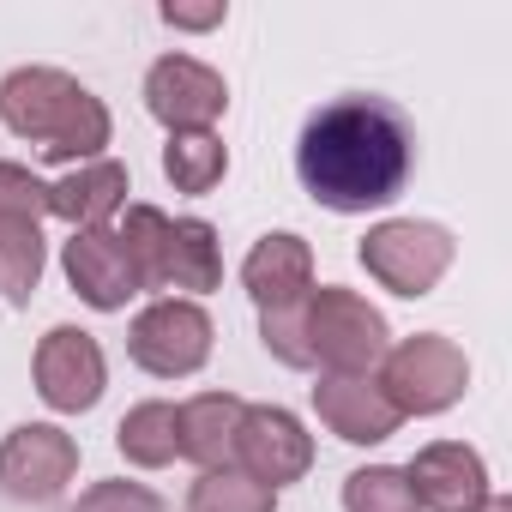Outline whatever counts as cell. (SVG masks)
<instances>
[{"instance_id":"6da1fadb","label":"cell","mask_w":512,"mask_h":512,"mask_svg":"<svg viewBox=\"0 0 512 512\" xmlns=\"http://www.w3.org/2000/svg\"><path fill=\"white\" fill-rule=\"evenodd\" d=\"M416 169V127L386 97H338L308 115L296 175L326 211H374L404 193Z\"/></svg>"},{"instance_id":"7a4b0ae2","label":"cell","mask_w":512,"mask_h":512,"mask_svg":"<svg viewBox=\"0 0 512 512\" xmlns=\"http://www.w3.org/2000/svg\"><path fill=\"white\" fill-rule=\"evenodd\" d=\"M0 121L49 163H97L109 145V109L61 67H13L0 79Z\"/></svg>"},{"instance_id":"3957f363","label":"cell","mask_w":512,"mask_h":512,"mask_svg":"<svg viewBox=\"0 0 512 512\" xmlns=\"http://www.w3.org/2000/svg\"><path fill=\"white\" fill-rule=\"evenodd\" d=\"M139 290H217L223 284V253L217 229L205 217H163L157 205H127V223L115 229Z\"/></svg>"},{"instance_id":"277c9868","label":"cell","mask_w":512,"mask_h":512,"mask_svg":"<svg viewBox=\"0 0 512 512\" xmlns=\"http://www.w3.org/2000/svg\"><path fill=\"white\" fill-rule=\"evenodd\" d=\"M302 344H308V362L326 374H374L380 356L392 350L386 314L368 296L338 284H320L302 296Z\"/></svg>"},{"instance_id":"5b68a950","label":"cell","mask_w":512,"mask_h":512,"mask_svg":"<svg viewBox=\"0 0 512 512\" xmlns=\"http://www.w3.org/2000/svg\"><path fill=\"white\" fill-rule=\"evenodd\" d=\"M374 386L386 392V404L398 416H440V410H452L464 398L470 356L440 332H416V338H404V344H392L380 356Z\"/></svg>"},{"instance_id":"8992f818","label":"cell","mask_w":512,"mask_h":512,"mask_svg":"<svg viewBox=\"0 0 512 512\" xmlns=\"http://www.w3.org/2000/svg\"><path fill=\"white\" fill-rule=\"evenodd\" d=\"M362 266L392 296H428L446 278V266H452V235L440 223H422V217L374 223L368 241H362Z\"/></svg>"},{"instance_id":"52a82bcc","label":"cell","mask_w":512,"mask_h":512,"mask_svg":"<svg viewBox=\"0 0 512 512\" xmlns=\"http://www.w3.org/2000/svg\"><path fill=\"white\" fill-rule=\"evenodd\" d=\"M127 350H133V362H139L145 374H157V380H187V374H199L205 356H211V314H205L199 302H187V296H163V302H151V308L133 320Z\"/></svg>"},{"instance_id":"ba28073f","label":"cell","mask_w":512,"mask_h":512,"mask_svg":"<svg viewBox=\"0 0 512 512\" xmlns=\"http://www.w3.org/2000/svg\"><path fill=\"white\" fill-rule=\"evenodd\" d=\"M314 464V440L302 434V422L278 404H247L241 410V428H235V470L266 482L272 494L284 482H302Z\"/></svg>"},{"instance_id":"9c48e42d","label":"cell","mask_w":512,"mask_h":512,"mask_svg":"<svg viewBox=\"0 0 512 512\" xmlns=\"http://www.w3.org/2000/svg\"><path fill=\"white\" fill-rule=\"evenodd\" d=\"M79 470V440L55 422H25L0 440V488L13 500H55Z\"/></svg>"},{"instance_id":"30bf717a","label":"cell","mask_w":512,"mask_h":512,"mask_svg":"<svg viewBox=\"0 0 512 512\" xmlns=\"http://www.w3.org/2000/svg\"><path fill=\"white\" fill-rule=\"evenodd\" d=\"M223 103H229L223 73H211L193 55H163L145 73V109L169 133H211V121L223 115Z\"/></svg>"},{"instance_id":"8fae6325","label":"cell","mask_w":512,"mask_h":512,"mask_svg":"<svg viewBox=\"0 0 512 512\" xmlns=\"http://www.w3.org/2000/svg\"><path fill=\"white\" fill-rule=\"evenodd\" d=\"M103 386H109V362H103V350H97L91 332L55 326L37 344V392H43L49 410L79 416V410H91L103 398Z\"/></svg>"},{"instance_id":"7c38bea8","label":"cell","mask_w":512,"mask_h":512,"mask_svg":"<svg viewBox=\"0 0 512 512\" xmlns=\"http://www.w3.org/2000/svg\"><path fill=\"white\" fill-rule=\"evenodd\" d=\"M404 482H410L416 506H428V512H482V500H488V464H482V452L464 446V440H434V446H422V452L410 458Z\"/></svg>"},{"instance_id":"4fadbf2b","label":"cell","mask_w":512,"mask_h":512,"mask_svg":"<svg viewBox=\"0 0 512 512\" xmlns=\"http://www.w3.org/2000/svg\"><path fill=\"white\" fill-rule=\"evenodd\" d=\"M61 266H67V284L79 290V302H91L97 314H115V308H127L139 296L133 260H127L115 229H73Z\"/></svg>"},{"instance_id":"5bb4252c","label":"cell","mask_w":512,"mask_h":512,"mask_svg":"<svg viewBox=\"0 0 512 512\" xmlns=\"http://www.w3.org/2000/svg\"><path fill=\"white\" fill-rule=\"evenodd\" d=\"M314 410H320V422H326L338 440H350V446H380V440H392L398 422H404V416L386 404V392L374 386V374H320Z\"/></svg>"},{"instance_id":"9a60e30c","label":"cell","mask_w":512,"mask_h":512,"mask_svg":"<svg viewBox=\"0 0 512 512\" xmlns=\"http://www.w3.org/2000/svg\"><path fill=\"white\" fill-rule=\"evenodd\" d=\"M241 290L260 302V314L296 308L314 290V253H308V241L290 235V229L260 235V241H253V253L241 260Z\"/></svg>"},{"instance_id":"2e32d148","label":"cell","mask_w":512,"mask_h":512,"mask_svg":"<svg viewBox=\"0 0 512 512\" xmlns=\"http://www.w3.org/2000/svg\"><path fill=\"white\" fill-rule=\"evenodd\" d=\"M127 205V163L97 157L73 175L49 181V217H67L73 229H109V217Z\"/></svg>"},{"instance_id":"e0dca14e","label":"cell","mask_w":512,"mask_h":512,"mask_svg":"<svg viewBox=\"0 0 512 512\" xmlns=\"http://www.w3.org/2000/svg\"><path fill=\"white\" fill-rule=\"evenodd\" d=\"M241 398L235 392H199L181 404V458L199 470H229L235 464V428H241Z\"/></svg>"},{"instance_id":"ac0fdd59","label":"cell","mask_w":512,"mask_h":512,"mask_svg":"<svg viewBox=\"0 0 512 512\" xmlns=\"http://www.w3.org/2000/svg\"><path fill=\"white\" fill-rule=\"evenodd\" d=\"M115 446H121V458L139 464V470L175 464V458H181V404H163V398L133 404V410L121 416V428H115Z\"/></svg>"},{"instance_id":"d6986e66","label":"cell","mask_w":512,"mask_h":512,"mask_svg":"<svg viewBox=\"0 0 512 512\" xmlns=\"http://www.w3.org/2000/svg\"><path fill=\"white\" fill-rule=\"evenodd\" d=\"M43 284V229L25 217H0V296L25 308Z\"/></svg>"},{"instance_id":"ffe728a7","label":"cell","mask_w":512,"mask_h":512,"mask_svg":"<svg viewBox=\"0 0 512 512\" xmlns=\"http://www.w3.org/2000/svg\"><path fill=\"white\" fill-rule=\"evenodd\" d=\"M229 169V151L217 133H169L163 145V175L175 181V193H211Z\"/></svg>"},{"instance_id":"44dd1931","label":"cell","mask_w":512,"mask_h":512,"mask_svg":"<svg viewBox=\"0 0 512 512\" xmlns=\"http://www.w3.org/2000/svg\"><path fill=\"white\" fill-rule=\"evenodd\" d=\"M187 512H278V494L229 464V470H205V476L193 482Z\"/></svg>"},{"instance_id":"7402d4cb","label":"cell","mask_w":512,"mask_h":512,"mask_svg":"<svg viewBox=\"0 0 512 512\" xmlns=\"http://www.w3.org/2000/svg\"><path fill=\"white\" fill-rule=\"evenodd\" d=\"M344 512H416V494H410L404 470L368 464V470L344 476Z\"/></svg>"},{"instance_id":"603a6c76","label":"cell","mask_w":512,"mask_h":512,"mask_svg":"<svg viewBox=\"0 0 512 512\" xmlns=\"http://www.w3.org/2000/svg\"><path fill=\"white\" fill-rule=\"evenodd\" d=\"M0 217L43 223L49 217V181H37L25 163H0Z\"/></svg>"},{"instance_id":"cb8c5ba5","label":"cell","mask_w":512,"mask_h":512,"mask_svg":"<svg viewBox=\"0 0 512 512\" xmlns=\"http://www.w3.org/2000/svg\"><path fill=\"white\" fill-rule=\"evenodd\" d=\"M260 338H266V350H272L284 368H314V362H308V344H302V302L260 314Z\"/></svg>"},{"instance_id":"d4e9b609","label":"cell","mask_w":512,"mask_h":512,"mask_svg":"<svg viewBox=\"0 0 512 512\" xmlns=\"http://www.w3.org/2000/svg\"><path fill=\"white\" fill-rule=\"evenodd\" d=\"M73 512H169V506H163L145 482H97V488L79 494Z\"/></svg>"},{"instance_id":"484cf974","label":"cell","mask_w":512,"mask_h":512,"mask_svg":"<svg viewBox=\"0 0 512 512\" xmlns=\"http://www.w3.org/2000/svg\"><path fill=\"white\" fill-rule=\"evenodd\" d=\"M163 19L181 25V31H211V25H223V0H211V7H181V0H163Z\"/></svg>"},{"instance_id":"4316f807","label":"cell","mask_w":512,"mask_h":512,"mask_svg":"<svg viewBox=\"0 0 512 512\" xmlns=\"http://www.w3.org/2000/svg\"><path fill=\"white\" fill-rule=\"evenodd\" d=\"M482 512H512V500H500V494H488V500H482Z\"/></svg>"}]
</instances>
